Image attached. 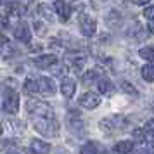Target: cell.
Returning <instances> with one entry per match:
<instances>
[{"instance_id":"cell-7","label":"cell","mask_w":154,"mask_h":154,"mask_svg":"<svg viewBox=\"0 0 154 154\" xmlns=\"http://www.w3.org/2000/svg\"><path fill=\"white\" fill-rule=\"evenodd\" d=\"M99 104H100V97L95 95L94 92H87L80 97V106L85 109H95Z\"/></svg>"},{"instance_id":"cell-4","label":"cell","mask_w":154,"mask_h":154,"mask_svg":"<svg viewBox=\"0 0 154 154\" xmlns=\"http://www.w3.org/2000/svg\"><path fill=\"white\" fill-rule=\"evenodd\" d=\"M4 111L11 112V114H16L19 111V95L16 90H11L9 88L4 95Z\"/></svg>"},{"instance_id":"cell-6","label":"cell","mask_w":154,"mask_h":154,"mask_svg":"<svg viewBox=\"0 0 154 154\" xmlns=\"http://www.w3.org/2000/svg\"><path fill=\"white\" fill-rule=\"evenodd\" d=\"M36 90H38V94H47V95H50V94H56V85H54V82L50 78L40 76L36 80Z\"/></svg>"},{"instance_id":"cell-2","label":"cell","mask_w":154,"mask_h":154,"mask_svg":"<svg viewBox=\"0 0 154 154\" xmlns=\"http://www.w3.org/2000/svg\"><path fill=\"white\" fill-rule=\"evenodd\" d=\"M126 125H128V119L123 116V114H111L100 121V128L104 132H109V133H116V132H121L125 130Z\"/></svg>"},{"instance_id":"cell-19","label":"cell","mask_w":154,"mask_h":154,"mask_svg":"<svg viewBox=\"0 0 154 154\" xmlns=\"http://www.w3.org/2000/svg\"><path fill=\"white\" fill-rule=\"evenodd\" d=\"M139 154H154V140H146L139 147Z\"/></svg>"},{"instance_id":"cell-3","label":"cell","mask_w":154,"mask_h":154,"mask_svg":"<svg viewBox=\"0 0 154 154\" xmlns=\"http://www.w3.org/2000/svg\"><path fill=\"white\" fill-rule=\"evenodd\" d=\"M33 126L36 132H40L45 137H54L59 133V125L56 118H33Z\"/></svg>"},{"instance_id":"cell-28","label":"cell","mask_w":154,"mask_h":154,"mask_svg":"<svg viewBox=\"0 0 154 154\" xmlns=\"http://www.w3.org/2000/svg\"><path fill=\"white\" fill-rule=\"evenodd\" d=\"M147 29H149V31L154 35V21H149V24H147Z\"/></svg>"},{"instance_id":"cell-20","label":"cell","mask_w":154,"mask_h":154,"mask_svg":"<svg viewBox=\"0 0 154 154\" xmlns=\"http://www.w3.org/2000/svg\"><path fill=\"white\" fill-rule=\"evenodd\" d=\"M142 78H144L146 82H152L154 80V66L152 64H146V66L142 68Z\"/></svg>"},{"instance_id":"cell-30","label":"cell","mask_w":154,"mask_h":154,"mask_svg":"<svg viewBox=\"0 0 154 154\" xmlns=\"http://www.w3.org/2000/svg\"><path fill=\"white\" fill-rule=\"evenodd\" d=\"M2 132H4V126H2V123H0V135H2Z\"/></svg>"},{"instance_id":"cell-26","label":"cell","mask_w":154,"mask_h":154,"mask_svg":"<svg viewBox=\"0 0 154 154\" xmlns=\"http://www.w3.org/2000/svg\"><path fill=\"white\" fill-rule=\"evenodd\" d=\"M66 71H68V69H66V68H64V66H61V68H57V69L54 71V73H56V75H64V73H66Z\"/></svg>"},{"instance_id":"cell-12","label":"cell","mask_w":154,"mask_h":154,"mask_svg":"<svg viewBox=\"0 0 154 154\" xmlns=\"http://www.w3.org/2000/svg\"><path fill=\"white\" fill-rule=\"evenodd\" d=\"M57 63V57L52 56V54H45V56H38L35 59V64L42 69H49L50 66H54Z\"/></svg>"},{"instance_id":"cell-17","label":"cell","mask_w":154,"mask_h":154,"mask_svg":"<svg viewBox=\"0 0 154 154\" xmlns=\"http://www.w3.org/2000/svg\"><path fill=\"white\" fill-rule=\"evenodd\" d=\"M114 151L119 154H128L133 151V142L132 140H123V142H119V144H116L114 146Z\"/></svg>"},{"instance_id":"cell-5","label":"cell","mask_w":154,"mask_h":154,"mask_svg":"<svg viewBox=\"0 0 154 154\" xmlns=\"http://www.w3.org/2000/svg\"><path fill=\"white\" fill-rule=\"evenodd\" d=\"M80 29L85 36H94L95 35V29H97V23L94 17H90L88 14H80Z\"/></svg>"},{"instance_id":"cell-25","label":"cell","mask_w":154,"mask_h":154,"mask_svg":"<svg viewBox=\"0 0 154 154\" xmlns=\"http://www.w3.org/2000/svg\"><path fill=\"white\" fill-rule=\"evenodd\" d=\"M144 130H139V128H137V130H133V137H135V139L139 140V142H146V139H144Z\"/></svg>"},{"instance_id":"cell-9","label":"cell","mask_w":154,"mask_h":154,"mask_svg":"<svg viewBox=\"0 0 154 154\" xmlns=\"http://www.w3.org/2000/svg\"><path fill=\"white\" fill-rule=\"evenodd\" d=\"M54 11L59 14L61 21H68V19L71 17V7L66 4V2H61V0L54 2Z\"/></svg>"},{"instance_id":"cell-11","label":"cell","mask_w":154,"mask_h":154,"mask_svg":"<svg viewBox=\"0 0 154 154\" xmlns=\"http://www.w3.org/2000/svg\"><path fill=\"white\" fill-rule=\"evenodd\" d=\"M82 154H106V147L99 142H87L82 146Z\"/></svg>"},{"instance_id":"cell-22","label":"cell","mask_w":154,"mask_h":154,"mask_svg":"<svg viewBox=\"0 0 154 154\" xmlns=\"http://www.w3.org/2000/svg\"><path fill=\"white\" fill-rule=\"evenodd\" d=\"M144 132H146L147 135L154 137V119H149L146 125H144Z\"/></svg>"},{"instance_id":"cell-15","label":"cell","mask_w":154,"mask_h":154,"mask_svg":"<svg viewBox=\"0 0 154 154\" xmlns=\"http://www.w3.org/2000/svg\"><path fill=\"white\" fill-rule=\"evenodd\" d=\"M66 63L69 64L73 69H82L85 66V57L83 56H78V54H71V56H66Z\"/></svg>"},{"instance_id":"cell-10","label":"cell","mask_w":154,"mask_h":154,"mask_svg":"<svg viewBox=\"0 0 154 154\" xmlns=\"http://www.w3.org/2000/svg\"><path fill=\"white\" fill-rule=\"evenodd\" d=\"M29 149H31L33 154H49L50 152V144H47V142H43V140H40V139H33Z\"/></svg>"},{"instance_id":"cell-1","label":"cell","mask_w":154,"mask_h":154,"mask_svg":"<svg viewBox=\"0 0 154 154\" xmlns=\"http://www.w3.org/2000/svg\"><path fill=\"white\" fill-rule=\"evenodd\" d=\"M28 114L31 118H54V111L47 102H42L38 99H29L26 104Z\"/></svg>"},{"instance_id":"cell-27","label":"cell","mask_w":154,"mask_h":154,"mask_svg":"<svg viewBox=\"0 0 154 154\" xmlns=\"http://www.w3.org/2000/svg\"><path fill=\"white\" fill-rule=\"evenodd\" d=\"M9 144H14V142H12V140H5V142H0V151H2V149H4L5 146H9Z\"/></svg>"},{"instance_id":"cell-13","label":"cell","mask_w":154,"mask_h":154,"mask_svg":"<svg viewBox=\"0 0 154 154\" xmlns=\"http://www.w3.org/2000/svg\"><path fill=\"white\" fill-rule=\"evenodd\" d=\"M14 38L16 40H19V42L28 43L29 40H31V33H29L28 24H19V26L14 29Z\"/></svg>"},{"instance_id":"cell-29","label":"cell","mask_w":154,"mask_h":154,"mask_svg":"<svg viewBox=\"0 0 154 154\" xmlns=\"http://www.w3.org/2000/svg\"><path fill=\"white\" fill-rule=\"evenodd\" d=\"M5 43H9V40L4 35H0V45H5Z\"/></svg>"},{"instance_id":"cell-24","label":"cell","mask_w":154,"mask_h":154,"mask_svg":"<svg viewBox=\"0 0 154 154\" xmlns=\"http://www.w3.org/2000/svg\"><path fill=\"white\" fill-rule=\"evenodd\" d=\"M144 16H146L149 21H154V4L152 5H149V7L144 11Z\"/></svg>"},{"instance_id":"cell-8","label":"cell","mask_w":154,"mask_h":154,"mask_svg":"<svg viewBox=\"0 0 154 154\" xmlns=\"http://www.w3.org/2000/svg\"><path fill=\"white\" fill-rule=\"evenodd\" d=\"M100 78H102V69L100 68H92V69H88L87 73L82 75V82H83V85H92L99 82Z\"/></svg>"},{"instance_id":"cell-18","label":"cell","mask_w":154,"mask_h":154,"mask_svg":"<svg viewBox=\"0 0 154 154\" xmlns=\"http://www.w3.org/2000/svg\"><path fill=\"white\" fill-rule=\"evenodd\" d=\"M139 56L142 57V59L149 61V63H154V49L152 47H144V49H140Z\"/></svg>"},{"instance_id":"cell-21","label":"cell","mask_w":154,"mask_h":154,"mask_svg":"<svg viewBox=\"0 0 154 154\" xmlns=\"http://www.w3.org/2000/svg\"><path fill=\"white\" fill-rule=\"evenodd\" d=\"M121 90L126 92V94H132V95H135V94H137V90L132 87V83H130V82H123V83H121Z\"/></svg>"},{"instance_id":"cell-31","label":"cell","mask_w":154,"mask_h":154,"mask_svg":"<svg viewBox=\"0 0 154 154\" xmlns=\"http://www.w3.org/2000/svg\"><path fill=\"white\" fill-rule=\"evenodd\" d=\"M7 154H17V152H7Z\"/></svg>"},{"instance_id":"cell-16","label":"cell","mask_w":154,"mask_h":154,"mask_svg":"<svg viewBox=\"0 0 154 154\" xmlns=\"http://www.w3.org/2000/svg\"><path fill=\"white\" fill-rule=\"evenodd\" d=\"M97 88L100 94H112L114 92V85H112L111 80H107V78H100L97 82Z\"/></svg>"},{"instance_id":"cell-23","label":"cell","mask_w":154,"mask_h":154,"mask_svg":"<svg viewBox=\"0 0 154 154\" xmlns=\"http://www.w3.org/2000/svg\"><path fill=\"white\" fill-rule=\"evenodd\" d=\"M12 54H14V49L11 47V43H5V45H2V56L11 57Z\"/></svg>"},{"instance_id":"cell-14","label":"cell","mask_w":154,"mask_h":154,"mask_svg":"<svg viewBox=\"0 0 154 154\" xmlns=\"http://www.w3.org/2000/svg\"><path fill=\"white\" fill-rule=\"evenodd\" d=\"M61 92H63L64 97H73L75 92H76V83L69 78H64L63 83H61Z\"/></svg>"}]
</instances>
